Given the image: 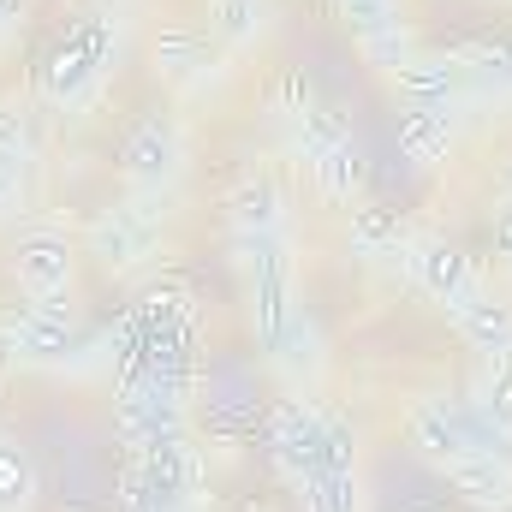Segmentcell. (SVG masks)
<instances>
[{
    "mask_svg": "<svg viewBox=\"0 0 512 512\" xmlns=\"http://www.w3.org/2000/svg\"><path fill=\"white\" fill-rule=\"evenodd\" d=\"M274 30V0H209V36L227 48H256Z\"/></svg>",
    "mask_w": 512,
    "mask_h": 512,
    "instance_id": "obj_18",
    "label": "cell"
},
{
    "mask_svg": "<svg viewBox=\"0 0 512 512\" xmlns=\"http://www.w3.org/2000/svg\"><path fill=\"white\" fill-rule=\"evenodd\" d=\"M227 221H233V233H286V221H292L286 185L274 173H245L227 191Z\"/></svg>",
    "mask_w": 512,
    "mask_h": 512,
    "instance_id": "obj_15",
    "label": "cell"
},
{
    "mask_svg": "<svg viewBox=\"0 0 512 512\" xmlns=\"http://www.w3.org/2000/svg\"><path fill=\"white\" fill-rule=\"evenodd\" d=\"M286 143L310 167V179H316V191L328 203H352L358 197V185H364V149H358L352 126L340 114H328L310 90L286 102Z\"/></svg>",
    "mask_w": 512,
    "mask_h": 512,
    "instance_id": "obj_1",
    "label": "cell"
},
{
    "mask_svg": "<svg viewBox=\"0 0 512 512\" xmlns=\"http://www.w3.org/2000/svg\"><path fill=\"white\" fill-rule=\"evenodd\" d=\"M441 477H447V489L471 512H512V459L507 453H471V459L447 465Z\"/></svg>",
    "mask_w": 512,
    "mask_h": 512,
    "instance_id": "obj_14",
    "label": "cell"
},
{
    "mask_svg": "<svg viewBox=\"0 0 512 512\" xmlns=\"http://www.w3.org/2000/svg\"><path fill=\"white\" fill-rule=\"evenodd\" d=\"M405 435H411V453L435 471L471 459V453H507V441L477 417L471 399H447V393H423L405 417Z\"/></svg>",
    "mask_w": 512,
    "mask_h": 512,
    "instance_id": "obj_4",
    "label": "cell"
},
{
    "mask_svg": "<svg viewBox=\"0 0 512 512\" xmlns=\"http://www.w3.org/2000/svg\"><path fill=\"white\" fill-rule=\"evenodd\" d=\"M12 280L24 298H72V280H78V245L72 233L60 227H24L12 239V256H6Z\"/></svg>",
    "mask_w": 512,
    "mask_h": 512,
    "instance_id": "obj_9",
    "label": "cell"
},
{
    "mask_svg": "<svg viewBox=\"0 0 512 512\" xmlns=\"http://www.w3.org/2000/svg\"><path fill=\"white\" fill-rule=\"evenodd\" d=\"M304 512H364V465H358V429L328 411V441H322V465L298 483Z\"/></svg>",
    "mask_w": 512,
    "mask_h": 512,
    "instance_id": "obj_8",
    "label": "cell"
},
{
    "mask_svg": "<svg viewBox=\"0 0 512 512\" xmlns=\"http://www.w3.org/2000/svg\"><path fill=\"white\" fill-rule=\"evenodd\" d=\"M149 60H155V78H161V84L185 90V84H197V78L209 72V42H203L197 30H161L155 48H149Z\"/></svg>",
    "mask_w": 512,
    "mask_h": 512,
    "instance_id": "obj_20",
    "label": "cell"
},
{
    "mask_svg": "<svg viewBox=\"0 0 512 512\" xmlns=\"http://www.w3.org/2000/svg\"><path fill=\"white\" fill-rule=\"evenodd\" d=\"M393 96H399V108H411V114H453V120H465V114H471L465 60L417 48V54L393 72Z\"/></svg>",
    "mask_w": 512,
    "mask_h": 512,
    "instance_id": "obj_11",
    "label": "cell"
},
{
    "mask_svg": "<svg viewBox=\"0 0 512 512\" xmlns=\"http://www.w3.org/2000/svg\"><path fill=\"white\" fill-rule=\"evenodd\" d=\"M30 6H36V0H0V42H12V36L24 30V18H30Z\"/></svg>",
    "mask_w": 512,
    "mask_h": 512,
    "instance_id": "obj_26",
    "label": "cell"
},
{
    "mask_svg": "<svg viewBox=\"0 0 512 512\" xmlns=\"http://www.w3.org/2000/svg\"><path fill=\"white\" fill-rule=\"evenodd\" d=\"M322 441H328V411L304 393H286L268 417H262V447H268V465L298 489L316 465H322Z\"/></svg>",
    "mask_w": 512,
    "mask_h": 512,
    "instance_id": "obj_6",
    "label": "cell"
},
{
    "mask_svg": "<svg viewBox=\"0 0 512 512\" xmlns=\"http://www.w3.org/2000/svg\"><path fill=\"white\" fill-rule=\"evenodd\" d=\"M262 352V364L286 382V393H310V387L322 382V370H328V334H322V322H316V310L298 298L292 304V316L256 346Z\"/></svg>",
    "mask_w": 512,
    "mask_h": 512,
    "instance_id": "obj_10",
    "label": "cell"
},
{
    "mask_svg": "<svg viewBox=\"0 0 512 512\" xmlns=\"http://www.w3.org/2000/svg\"><path fill=\"white\" fill-rule=\"evenodd\" d=\"M36 501H42V471L30 447L0 435V512H36Z\"/></svg>",
    "mask_w": 512,
    "mask_h": 512,
    "instance_id": "obj_21",
    "label": "cell"
},
{
    "mask_svg": "<svg viewBox=\"0 0 512 512\" xmlns=\"http://www.w3.org/2000/svg\"><path fill=\"white\" fill-rule=\"evenodd\" d=\"M489 245H495V262L512 274V191L495 203V221H489Z\"/></svg>",
    "mask_w": 512,
    "mask_h": 512,
    "instance_id": "obj_25",
    "label": "cell"
},
{
    "mask_svg": "<svg viewBox=\"0 0 512 512\" xmlns=\"http://www.w3.org/2000/svg\"><path fill=\"white\" fill-rule=\"evenodd\" d=\"M24 155H6L0 149V221H12L18 209H24Z\"/></svg>",
    "mask_w": 512,
    "mask_h": 512,
    "instance_id": "obj_24",
    "label": "cell"
},
{
    "mask_svg": "<svg viewBox=\"0 0 512 512\" xmlns=\"http://www.w3.org/2000/svg\"><path fill=\"white\" fill-rule=\"evenodd\" d=\"M471 405H477V417L512 447V364H483V376L471 382Z\"/></svg>",
    "mask_w": 512,
    "mask_h": 512,
    "instance_id": "obj_22",
    "label": "cell"
},
{
    "mask_svg": "<svg viewBox=\"0 0 512 512\" xmlns=\"http://www.w3.org/2000/svg\"><path fill=\"white\" fill-rule=\"evenodd\" d=\"M399 262H405V274H411V280H417V286L441 304V310H453L465 292H477V286H483L477 262L459 251L453 239H441V233H417V239L405 245V256H399Z\"/></svg>",
    "mask_w": 512,
    "mask_h": 512,
    "instance_id": "obj_12",
    "label": "cell"
},
{
    "mask_svg": "<svg viewBox=\"0 0 512 512\" xmlns=\"http://www.w3.org/2000/svg\"><path fill=\"white\" fill-rule=\"evenodd\" d=\"M0 149L6 155H36V131H30V114L18 108V102H0Z\"/></svg>",
    "mask_w": 512,
    "mask_h": 512,
    "instance_id": "obj_23",
    "label": "cell"
},
{
    "mask_svg": "<svg viewBox=\"0 0 512 512\" xmlns=\"http://www.w3.org/2000/svg\"><path fill=\"white\" fill-rule=\"evenodd\" d=\"M447 316H453L459 340H465L483 364H512V298H501L489 280H483L477 292H465Z\"/></svg>",
    "mask_w": 512,
    "mask_h": 512,
    "instance_id": "obj_13",
    "label": "cell"
},
{
    "mask_svg": "<svg viewBox=\"0 0 512 512\" xmlns=\"http://www.w3.org/2000/svg\"><path fill=\"white\" fill-rule=\"evenodd\" d=\"M114 54H120V30L102 18V12H90V18H78L66 36H60V48L48 54V66H42V96L54 102V108H90L96 96H102V84H108V72H114Z\"/></svg>",
    "mask_w": 512,
    "mask_h": 512,
    "instance_id": "obj_3",
    "label": "cell"
},
{
    "mask_svg": "<svg viewBox=\"0 0 512 512\" xmlns=\"http://www.w3.org/2000/svg\"><path fill=\"white\" fill-rule=\"evenodd\" d=\"M465 84H471V108H507L512 102V36L483 42L471 60H465Z\"/></svg>",
    "mask_w": 512,
    "mask_h": 512,
    "instance_id": "obj_19",
    "label": "cell"
},
{
    "mask_svg": "<svg viewBox=\"0 0 512 512\" xmlns=\"http://www.w3.org/2000/svg\"><path fill=\"white\" fill-rule=\"evenodd\" d=\"M346 245H352V256H364V262H387V256H405L411 233H405V221L387 203H352Z\"/></svg>",
    "mask_w": 512,
    "mask_h": 512,
    "instance_id": "obj_16",
    "label": "cell"
},
{
    "mask_svg": "<svg viewBox=\"0 0 512 512\" xmlns=\"http://www.w3.org/2000/svg\"><path fill=\"white\" fill-rule=\"evenodd\" d=\"M155 245H161V215L149 197L102 209L84 233V256H96V268H108V274H137L155 256Z\"/></svg>",
    "mask_w": 512,
    "mask_h": 512,
    "instance_id": "obj_7",
    "label": "cell"
},
{
    "mask_svg": "<svg viewBox=\"0 0 512 512\" xmlns=\"http://www.w3.org/2000/svg\"><path fill=\"white\" fill-rule=\"evenodd\" d=\"M90 352L72 298H24L0 316V358L24 370H66Z\"/></svg>",
    "mask_w": 512,
    "mask_h": 512,
    "instance_id": "obj_2",
    "label": "cell"
},
{
    "mask_svg": "<svg viewBox=\"0 0 512 512\" xmlns=\"http://www.w3.org/2000/svg\"><path fill=\"white\" fill-rule=\"evenodd\" d=\"M459 131H465V120H453V114H411V108H399V155L417 173H429L435 161H447Z\"/></svg>",
    "mask_w": 512,
    "mask_h": 512,
    "instance_id": "obj_17",
    "label": "cell"
},
{
    "mask_svg": "<svg viewBox=\"0 0 512 512\" xmlns=\"http://www.w3.org/2000/svg\"><path fill=\"white\" fill-rule=\"evenodd\" d=\"M185 161H191V143H185V126L173 114H143L137 126L126 131L120 143V179H126L131 197H149L161 203L179 179H185Z\"/></svg>",
    "mask_w": 512,
    "mask_h": 512,
    "instance_id": "obj_5",
    "label": "cell"
}]
</instances>
